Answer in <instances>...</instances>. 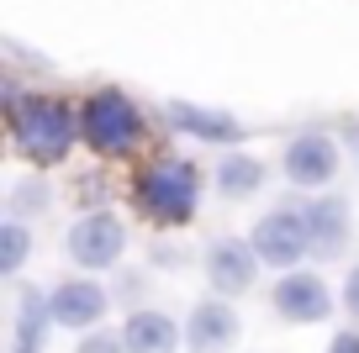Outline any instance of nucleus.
<instances>
[{
	"label": "nucleus",
	"instance_id": "11",
	"mask_svg": "<svg viewBox=\"0 0 359 353\" xmlns=\"http://www.w3.org/2000/svg\"><path fill=\"white\" fill-rule=\"evenodd\" d=\"M338 169V148L327 143V137H296L291 148H285V174L296 179V185H327Z\"/></svg>",
	"mask_w": 359,
	"mask_h": 353
},
{
	"label": "nucleus",
	"instance_id": "4",
	"mask_svg": "<svg viewBox=\"0 0 359 353\" xmlns=\"http://www.w3.org/2000/svg\"><path fill=\"white\" fill-rule=\"evenodd\" d=\"M127 248V227L111 216V211H85V216L69 227V254H74L79 269H106L116 264Z\"/></svg>",
	"mask_w": 359,
	"mask_h": 353
},
{
	"label": "nucleus",
	"instance_id": "16",
	"mask_svg": "<svg viewBox=\"0 0 359 353\" xmlns=\"http://www.w3.org/2000/svg\"><path fill=\"white\" fill-rule=\"evenodd\" d=\"M22 258H27V227L11 216L6 227H0V269H6V275H16V269H22Z\"/></svg>",
	"mask_w": 359,
	"mask_h": 353
},
{
	"label": "nucleus",
	"instance_id": "18",
	"mask_svg": "<svg viewBox=\"0 0 359 353\" xmlns=\"http://www.w3.org/2000/svg\"><path fill=\"white\" fill-rule=\"evenodd\" d=\"M344 306H348V317H359V269H348V279H344Z\"/></svg>",
	"mask_w": 359,
	"mask_h": 353
},
{
	"label": "nucleus",
	"instance_id": "17",
	"mask_svg": "<svg viewBox=\"0 0 359 353\" xmlns=\"http://www.w3.org/2000/svg\"><path fill=\"white\" fill-rule=\"evenodd\" d=\"M127 342L122 338H90V342H79V353H122Z\"/></svg>",
	"mask_w": 359,
	"mask_h": 353
},
{
	"label": "nucleus",
	"instance_id": "7",
	"mask_svg": "<svg viewBox=\"0 0 359 353\" xmlns=\"http://www.w3.org/2000/svg\"><path fill=\"white\" fill-rule=\"evenodd\" d=\"M48 311H53L58 327H95L106 317V290L95 279H64L48 296Z\"/></svg>",
	"mask_w": 359,
	"mask_h": 353
},
{
	"label": "nucleus",
	"instance_id": "14",
	"mask_svg": "<svg viewBox=\"0 0 359 353\" xmlns=\"http://www.w3.org/2000/svg\"><path fill=\"white\" fill-rule=\"evenodd\" d=\"M259 185H264V164H259V158H248V153H227L222 164H217V190H222L227 200L254 195Z\"/></svg>",
	"mask_w": 359,
	"mask_h": 353
},
{
	"label": "nucleus",
	"instance_id": "12",
	"mask_svg": "<svg viewBox=\"0 0 359 353\" xmlns=\"http://www.w3.org/2000/svg\"><path fill=\"white\" fill-rule=\"evenodd\" d=\"M122 342H127V353H175L180 327L164 311H133L122 327Z\"/></svg>",
	"mask_w": 359,
	"mask_h": 353
},
{
	"label": "nucleus",
	"instance_id": "1",
	"mask_svg": "<svg viewBox=\"0 0 359 353\" xmlns=\"http://www.w3.org/2000/svg\"><path fill=\"white\" fill-rule=\"evenodd\" d=\"M11 132H16V143H22L32 158L58 164V158L74 148V116H69L64 100L27 95V100H16V106H11Z\"/></svg>",
	"mask_w": 359,
	"mask_h": 353
},
{
	"label": "nucleus",
	"instance_id": "8",
	"mask_svg": "<svg viewBox=\"0 0 359 353\" xmlns=\"http://www.w3.org/2000/svg\"><path fill=\"white\" fill-rule=\"evenodd\" d=\"M275 311L285 321H323L333 311V296H327V285L317 275H285L275 285Z\"/></svg>",
	"mask_w": 359,
	"mask_h": 353
},
{
	"label": "nucleus",
	"instance_id": "3",
	"mask_svg": "<svg viewBox=\"0 0 359 353\" xmlns=\"http://www.w3.org/2000/svg\"><path fill=\"white\" fill-rule=\"evenodd\" d=\"M196 195H201V185H196V169L185 158H164V164L143 169V179H137V200L158 221H191Z\"/></svg>",
	"mask_w": 359,
	"mask_h": 353
},
{
	"label": "nucleus",
	"instance_id": "15",
	"mask_svg": "<svg viewBox=\"0 0 359 353\" xmlns=\"http://www.w3.org/2000/svg\"><path fill=\"white\" fill-rule=\"evenodd\" d=\"M48 321H53L48 300L37 296V290H27V296H22V311H16V353H43Z\"/></svg>",
	"mask_w": 359,
	"mask_h": 353
},
{
	"label": "nucleus",
	"instance_id": "5",
	"mask_svg": "<svg viewBox=\"0 0 359 353\" xmlns=\"http://www.w3.org/2000/svg\"><path fill=\"white\" fill-rule=\"evenodd\" d=\"M254 254L264 264H296L302 254H312V221L306 211H269L264 221L254 227Z\"/></svg>",
	"mask_w": 359,
	"mask_h": 353
},
{
	"label": "nucleus",
	"instance_id": "13",
	"mask_svg": "<svg viewBox=\"0 0 359 353\" xmlns=\"http://www.w3.org/2000/svg\"><path fill=\"white\" fill-rule=\"evenodd\" d=\"M306 221H312V248H317V254H338V248L348 243V211H344V200H317V206L306 211Z\"/></svg>",
	"mask_w": 359,
	"mask_h": 353
},
{
	"label": "nucleus",
	"instance_id": "2",
	"mask_svg": "<svg viewBox=\"0 0 359 353\" xmlns=\"http://www.w3.org/2000/svg\"><path fill=\"white\" fill-rule=\"evenodd\" d=\"M79 127H85V143L95 148V153H127V148L137 143V132H143V111H137L122 90H101V95L85 100Z\"/></svg>",
	"mask_w": 359,
	"mask_h": 353
},
{
	"label": "nucleus",
	"instance_id": "9",
	"mask_svg": "<svg viewBox=\"0 0 359 353\" xmlns=\"http://www.w3.org/2000/svg\"><path fill=\"white\" fill-rule=\"evenodd\" d=\"M254 243H212V254H206V279H212V290H222V296H243L248 285H254Z\"/></svg>",
	"mask_w": 359,
	"mask_h": 353
},
{
	"label": "nucleus",
	"instance_id": "19",
	"mask_svg": "<svg viewBox=\"0 0 359 353\" xmlns=\"http://www.w3.org/2000/svg\"><path fill=\"white\" fill-rule=\"evenodd\" d=\"M327 353H359V332H338V338L327 342Z\"/></svg>",
	"mask_w": 359,
	"mask_h": 353
},
{
	"label": "nucleus",
	"instance_id": "10",
	"mask_svg": "<svg viewBox=\"0 0 359 353\" xmlns=\"http://www.w3.org/2000/svg\"><path fill=\"white\" fill-rule=\"evenodd\" d=\"M185 338H191V353H222L227 342L238 338V317L227 300H201V306L191 311V327H185Z\"/></svg>",
	"mask_w": 359,
	"mask_h": 353
},
{
	"label": "nucleus",
	"instance_id": "6",
	"mask_svg": "<svg viewBox=\"0 0 359 353\" xmlns=\"http://www.w3.org/2000/svg\"><path fill=\"white\" fill-rule=\"evenodd\" d=\"M164 122L185 137H201V143H238L243 137V127L227 111H206L196 100H164Z\"/></svg>",
	"mask_w": 359,
	"mask_h": 353
}]
</instances>
